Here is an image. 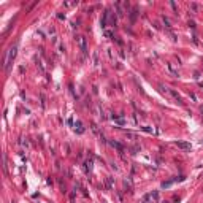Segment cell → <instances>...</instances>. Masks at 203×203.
<instances>
[{
    "instance_id": "8992f818",
    "label": "cell",
    "mask_w": 203,
    "mask_h": 203,
    "mask_svg": "<svg viewBox=\"0 0 203 203\" xmlns=\"http://www.w3.org/2000/svg\"><path fill=\"white\" fill-rule=\"evenodd\" d=\"M92 168H94V160H92V157H91V159H87L86 162H84V171L91 173L92 171Z\"/></svg>"
},
{
    "instance_id": "ac0fdd59",
    "label": "cell",
    "mask_w": 203,
    "mask_h": 203,
    "mask_svg": "<svg viewBox=\"0 0 203 203\" xmlns=\"http://www.w3.org/2000/svg\"><path fill=\"white\" fill-rule=\"evenodd\" d=\"M143 132H148V133H157V130H154L152 127H141Z\"/></svg>"
},
{
    "instance_id": "603a6c76",
    "label": "cell",
    "mask_w": 203,
    "mask_h": 203,
    "mask_svg": "<svg viewBox=\"0 0 203 203\" xmlns=\"http://www.w3.org/2000/svg\"><path fill=\"white\" fill-rule=\"evenodd\" d=\"M170 5H171V8H173V10H175V11H176V13H178V8H176V3H175V2H171V3H170Z\"/></svg>"
},
{
    "instance_id": "6da1fadb",
    "label": "cell",
    "mask_w": 203,
    "mask_h": 203,
    "mask_svg": "<svg viewBox=\"0 0 203 203\" xmlns=\"http://www.w3.org/2000/svg\"><path fill=\"white\" fill-rule=\"evenodd\" d=\"M16 54H18V46L13 44L11 48L6 51V56H5V60H3V68L5 71H10V67L13 64V60L16 59Z\"/></svg>"
},
{
    "instance_id": "5bb4252c",
    "label": "cell",
    "mask_w": 203,
    "mask_h": 203,
    "mask_svg": "<svg viewBox=\"0 0 203 203\" xmlns=\"http://www.w3.org/2000/svg\"><path fill=\"white\" fill-rule=\"evenodd\" d=\"M135 19H137V8H132V11H130V21L135 22Z\"/></svg>"
},
{
    "instance_id": "83f0119b",
    "label": "cell",
    "mask_w": 203,
    "mask_h": 203,
    "mask_svg": "<svg viewBox=\"0 0 203 203\" xmlns=\"http://www.w3.org/2000/svg\"><path fill=\"white\" fill-rule=\"evenodd\" d=\"M200 111H202V114H203V106H202V108H200Z\"/></svg>"
},
{
    "instance_id": "ffe728a7",
    "label": "cell",
    "mask_w": 203,
    "mask_h": 203,
    "mask_svg": "<svg viewBox=\"0 0 203 203\" xmlns=\"http://www.w3.org/2000/svg\"><path fill=\"white\" fill-rule=\"evenodd\" d=\"M103 35H105L106 38H113V32L111 30H103Z\"/></svg>"
},
{
    "instance_id": "4fadbf2b",
    "label": "cell",
    "mask_w": 203,
    "mask_h": 203,
    "mask_svg": "<svg viewBox=\"0 0 203 203\" xmlns=\"http://www.w3.org/2000/svg\"><path fill=\"white\" fill-rule=\"evenodd\" d=\"M124 184H125V189H128V192H132L133 186H132V178H127L125 181H124Z\"/></svg>"
},
{
    "instance_id": "484cf974",
    "label": "cell",
    "mask_w": 203,
    "mask_h": 203,
    "mask_svg": "<svg viewBox=\"0 0 203 203\" xmlns=\"http://www.w3.org/2000/svg\"><path fill=\"white\" fill-rule=\"evenodd\" d=\"M190 6H192V10H194V13H195V11H197V5H195V3H192Z\"/></svg>"
},
{
    "instance_id": "ba28073f",
    "label": "cell",
    "mask_w": 203,
    "mask_h": 203,
    "mask_svg": "<svg viewBox=\"0 0 203 203\" xmlns=\"http://www.w3.org/2000/svg\"><path fill=\"white\" fill-rule=\"evenodd\" d=\"M73 127H75L76 133H84V127H83V124H81V121H76V122L73 124Z\"/></svg>"
},
{
    "instance_id": "52a82bcc",
    "label": "cell",
    "mask_w": 203,
    "mask_h": 203,
    "mask_svg": "<svg viewBox=\"0 0 203 203\" xmlns=\"http://www.w3.org/2000/svg\"><path fill=\"white\" fill-rule=\"evenodd\" d=\"M170 94H171V97L176 100V103H179V105H182V98H181V95L176 92V91H173V89H170Z\"/></svg>"
},
{
    "instance_id": "f1b7e54d",
    "label": "cell",
    "mask_w": 203,
    "mask_h": 203,
    "mask_svg": "<svg viewBox=\"0 0 203 203\" xmlns=\"http://www.w3.org/2000/svg\"><path fill=\"white\" fill-rule=\"evenodd\" d=\"M160 203H170V202H167V200H165V202H160Z\"/></svg>"
},
{
    "instance_id": "277c9868",
    "label": "cell",
    "mask_w": 203,
    "mask_h": 203,
    "mask_svg": "<svg viewBox=\"0 0 203 203\" xmlns=\"http://www.w3.org/2000/svg\"><path fill=\"white\" fill-rule=\"evenodd\" d=\"M76 40H78V43H80V46H81V51H83L84 54H87V43H86V37L80 35V37H76Z\"/></svg>"
},
{
    "instance_id": "d4e9b609",
    "label": "cell",
    "mask_w": 203,
    "mask_h": 203,
    "mask_svg": "<svg viewBox=\"0 0 203 203\" xmlns=\"http://www.w3.org/2000/svg\"><path fill=\"white\" fill-rule=\"evenodd\" d=\"M41 108H44V95H41Z\"/></svg>"
},
{
    "instance_id": "44dd1931",
    "label": "cell",
    "mask_w": 203,
    "mask_h": 203,
    "mask_svg": "<svg viewBox=\"0 0 203 203\" xmlns=\"http://www.w3.org/2000/svg\"><path fill=\"white\" fill-rule=\"evenodd\" d=\"M116 21H118V19H116V16L113 14V16H111V26H113V27L116 26Z\"/></svg>"
},
{
    "instance_id": "9c48e42d",
    "label": "cell",
    "mask_w": 203,
    "mask_h": 203,
    "mask_svg": "<svg viewBox=\"0 0 203 203\" xmlns=\"http://www.w3.org/2000/svg\"><path fill=\"white\" fill-rule=\"evenodd\" d=\"M110 144L113 146V148H116V149L119 151L121 154H124V146L121 144V143H118V141H110Z\"/></svg>"
},
{
    "instance_id": "7c38bea8",
    "label": "cell",
    "mask_w": 203,
    "mask_h": 203,
    "mask_svg": "<svg viewBox=\"0 0 203 203\" xmlns=\"http://www.w3.org/2000/svg\"><path fill=\"white\" fill-rule=\"evenodd\" d=\"M114 6H116V10H118V16H119V18H122L125 11H124L122 8H121V3H119V2H116V3H114Z\"/></svg>"
},
{
    "instance_id": "3957f363",
    "label": "cell",
    "mask_w": 203,
    "mask_h": 203,
    "mask_svg": "<svg viewBox=\"0 0 203 203\" xmlns=\"http://www.w3.org/2000/svg\"><path fill=\"white\" fill-rule=\"evenodd\" d=\"M111 16V13H110V10L106 8L105 11H103V16H102V19H100V27L103 29V30H106V22H108V18Z\"/></svg>"
},
{
    "instance_id": "2e32d148",
    "label": "cell",
    "mask_w": 203,
    "mask_h": 203,
    "mask_svg": "<svg viewBox=\"0 0 203 203\" xmlns=\"http://www.w3.org/2000/svg\"><path fill=\"white\" fill-rule=\"evenodd\" d=\"M173 182H176V181H175V179H170V181H165V182H162V189H167V187H170V186H171Z\"/></svg>"
},
{
    "instance_id": "d6986e66",
    "label": "cell",
    "mask_w": 203,
    "mask_h": 203,
    "mask_svg": "<svg viewBox=\"0 0 203 203\" xmlns=\"http://www.w3.org/2000/svg\"><path fill=\"white\" fill-rule=\"evenodd\" d=\"M162 21H163V24H165V27H167V29H171V26H170V21H168V18L162 16Z\"/></svg>"
},
{
    "instance_id": "7a4b0ae2",
    "label": "cell",
    "mask_w": 203,
    "mask_h": 203,
    "mask_svg": "<svg viewBox=\"0 0 203 203\" xmlns=\"http://www.w3.org/2000/svg\"><path fill=\"white\" fill-rule=\"evenodd\" d=\"M91 130H92L94 133H95V137L100 140L102 143H106V140H105V137H103V133L100 132V128H98V125L95 122H91Z\"/></svg>"
},
{
    "instance_id": "7402d4cb",
    "label": "cell",
    "mask_w": 203,
    "mask_h": 203,
    "mask_svg": "<svg viewBox=\"0 0 203 203\" xmlns=\"http://www.w3.org/2000/svg\"><path fill=\"white\" fill-rule=\"evenodd\" d=\"M108 57H110V60H113V51H111V48H108Z\"/></svg>"
},
{
    "instance_id": "8fae6325",
    "label": "cell",
    "mask_w": 203,
    "mask_h": 203,
    "mask_svg": "<svg viewBox=\"0 0 203 203\" xmlns=\"http://www.w3.org/2000/svg\"><path fill=\"white\" fill-rule=\"evenodd\" d=\"M167 68H168V71H170V73H171V75L175 76V78H178V76H179V73H178V71L175 70V68H173V65H171V64H167Z\"/></svg>"
},
{
    "instance_id": "cb8c5ba5",
    "label": "cell",
    "mask_w": 203,
    "mask_h": 203,
    "mask_svg": "<svg viewBox=\"0 0 203 203\" xmlns=\"http://www.w3.org/2000/svg\"><path fill=\"white\" fill-rule=\"evenodd\" d=\"M57 18H59V19H60V21H62V19H65V16H64V14H62V13H59V14H57Z\"/></svg>"
},
{
    "instance_id": "5b68a950",
    "label": "cell",
    "mask_w": 203,
    "mask_h": 203,
    "mask_svg": "<svg viewBox=\"0 0 203 203\" xmlns=\"http://www.w3.org/2000/svg\"><path fill=\"white\" fill-rule=\"evenodd\" d=\"M175 144H176L179 149H182V151H190L192 149V144L187 143V141H175Z\"/></svg>"
},
{
    "instance_id": "9a60e30c",
    "label": "cell",
    "mask_w": 203,
    "mask_h": 203,
    "mask_svg": "<svg viewBox=\"0 0 203 203\" xmlns=\"http://www.w3.org/2000/svg\"><path fill=\"white\" fill-rule=\"evenodd\" d=\"M92 60H94V65H98V53L97 51L92 53Z\"/></svg>"
},
{
    "instance_id": "4316f807",
    "label": "cell",
    "mask_w": 203,
    "mask_h": 203,
    "mask_svg": "<svg viewBox=\"0 0 203 203\" xmlns=\"http://www.w3.org/2000/svg\"><path fill=\"white\" fill-rule=\"evenodd\" d=\"M200 87H202V89H203V83H200Z\"/></svg>"
},
{
    "instance_id": "30bf717a",
    "label": "cell",
    "mask_w": 203,
    "mask_h": 203,
    "mask_svg": "<svg viewBox=\"0 0 203 203\" xmlns=\"http://www.w3.org/2000/svg\"><path fill=\"white\" fill-rule=\"evenodd\" d=\"M105 181H106V189H108V190H113V189H114V184H113V178H111V176H106V178H105Z\"/></svg>"
},
{
    "instance_id": "e0dca14e",
    "label": "cell",
    "mask_w": 203,
    "mask_h": 203,
    "mask_svg": "<svg viewBox=\"0 0 203 203\" xmlns=\"http://www.w3.org/2000/svg\"><path fill=\"white\" fill-rule=\"evenodd\" d=\"M159 91H160L162 94H170V89H168V87H165L163 84H159Z\"/></svg>"
}]
</instances>
